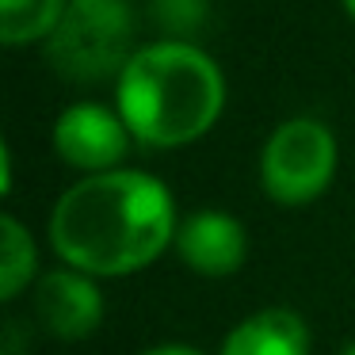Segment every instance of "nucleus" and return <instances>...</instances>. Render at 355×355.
Instances as JSON below:
<instances>
[{"mask_svg":"<svg viewBox=\"0 0 355 355\" xmlns=\"http://www.w3.org/2000/svg\"><path fill=\"white\" fill-rule=\"evenodd\" d=\"M134 39V19L123 0H103V4H69L62 27L50 35L46 58L58 73L73 77L77 85L100 77H119L123 65L138 46Z\"/></svg>","mask_w":355,"mask_h":355,"instance_id":"obj_4","label":"nucleus"},{"mask_svg":"<svg viewBox=\"0 0 355 355\" xmlns=\"http://www.w3.org/2000/svg\"><path fill=\"white\" fill-rule=\"evenodd\" d=\"M340 146L329 123L294 115L268 134L260 149V187L275 207H309L336 180Z\"/></svg>","mask_w":355,"mask_h":355,"instance_id":"obj_3","label":"nucleus"},{"mask_svg":"<svg viewBox=\"0 0 355 355\" xmlns=\"http://www.w3.org/2000/svg\"><path fill=\"white\" fill-rule=\"evenodd\" d=\"M115 111L146 149H184L207 138L225 111V73L184 39L138 46L115 77Z\"/></svg>","mask_w":355,"mask_h":355,"instance_id":"obj_2","label":"nucleus"},{"mask_svg":"<svg viewBox=\"0 0 355 355\" xmlns=\"http://www.w3.org/2000/svg\"><path fill=\"white\" fill-rule=\"evenodd\" d=\"M35 317L54 340H85L103 321V291L77 268H54L35 286Z\"/></svg>","mask_w":355,"mask_h":355,"instance_id":"obj_6","label":"nucleus"},{"mask_svg":"<svg viewBox=\"0 0 355 355\" xmlns=\"http://www.w3.org/2000/svg\"><path fill=\"white\" fill-rule=\"evenodd\" d=\"M180 214L172 191L141 168L77 180L46 218L50 248L65 268L92 279L138 275L176 245Z\"/></svg>","mask_w":355,"mask_h":355,"instance_id":"obj_1","label":"nucleus"},{"mask_svg":"<svg viewBox=\"0 0 355 355\" xmlns=\"http://www.w3.org/2000/svg\"><path fill=\"white\" fill-rule=\"evenodd\" d=\"M218 355H309V324L286 306L256 309L225 332Z\"/></svg>","mask_w":355,"mask_h":355,"instance_id":"obj_8","label":"nucleus"},{"mask_svg":"<svg viewBox=\"0 0 355 355\" xmlns=\"http://www.w3.org/2000/svg\"><path fill=\"white\" fill-rule=\"evenodd\" d=\"M176 256L187 271L202 279L237 275L248 256V230L225 210H195L176 230Z\"/></svg>","mask_w":355,"mask_h":355,"instance_id":"obj_7","label":"nucleus"},{"mask_svg":"<svg viewBox=\"0 0 355 355\" xmlns=\"http://www.w3.org/2000/svg\"><path fill=\"white\" fill-rule=\"evenodd\" d=\"M73 4H103V0H73Z\"/></svg>","mask_w":355,"mask_h":355,"instance_id":"obj_14","label":"nucleus"},{"mask_svg":"<svg viewBox=\"0 0 355 355\" xmlns=\"http://www.w3.org/2000/svg\"><path fill=\"white\" fill-rule=\"evenodd\" d=\"M50 141H54V153L62 157L69 168L96 176V172L123 168L134 138H130V130H126L123 115H119L115 107L80 100V103H69V107L54 119Z\"/></svg>","mask_w":355,"mask_h":355,"instance_id":"obj_5","label":"nucleus"},{"mask_svg":"<svg viewBox=\"0 0 355 355\" xmlns=\"http://www.w3.org/2000/svg\"><path fill=\"white\" fill-rule=\"evenodd\" d=\"M340 355H355V340H352V344H347V347H344V352H340Z\"/></svg>","mask_w":355,"mask_h":355,"instance_id":"obj_13","label":"nucleus"},{"mask_svg":"<svg viewBox=\"0 0 355 355\" xmlns=\"http://www.w3.org/2000/svg\"><path fill=\"white\" fill-rule=\"evenodd\" d=\"M73 0H0V39L4 46H46L62 27Z\"/></svg>","mask_w":355,"mask_h":355,"instance_id":"obj_9","label":"nucleus"},{"mask_svg":"<svg viewBox=\"0 0 355 355\" xmlns=\"http://www.w3.org/2000/svg\"><path fill=\"white\" fill-rule=\"evenodd\" d=\"M344 12H347V16L355 19V0H344Z\"/></svg>","mask_w":355,"mask_h":355,"instance_id":"obj_12","label":"nucleus"},{"mask_svg":"<svg viewBox=\"0 0 355 355\" xmlns=\"http://www.w3.org/2000/svg\"><path fill=\"white\" fill-rule=\"evenodd\" d=\"M138 355H207V352H199V347H191V344H157V347H146V352H138Z\"/></svg>","mask_w":355,"mask_h":355,"instance_id":"obj_11","label":"nucleus"},{"mask_svg":"<svg viewBox=\"0 0 355 355\" xmlns=\"http://www.w3.org/2000/svg\"><path fill=\"white\" fill-rule=\"evenodd\" d=\"M39 275V248L35 237L16 214L0 218V298L12 302Z\"/></svg>","mask_w":355,"mask_h":355,"instance_id":"obj_10","label":"nucleus"}]
</instances>
